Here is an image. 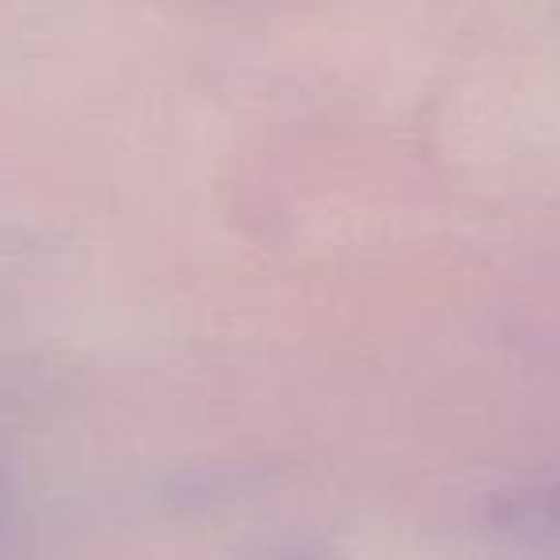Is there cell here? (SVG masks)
Segmentation results:
<instances>
[{"label":"cell","mask_w":560,"mask_h":560,"mask_svg":"<svg viewBox=\"0 0 560 560\" xmlns=\"http://www.w3.org/2000/svg\"><path fill=\"white\" fill-rule=\"evenodd\" d=\"M261 560H319V557H315V552L284 549V552H272V557H261Z\"/></svg>","instance_id":"obj_1"}]
</instances>
